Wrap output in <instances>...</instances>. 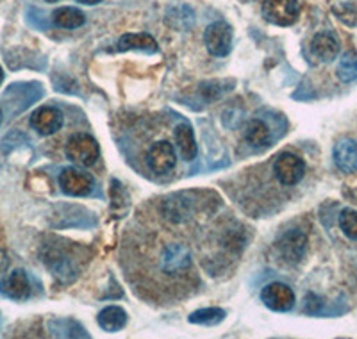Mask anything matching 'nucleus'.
Segmentation results:
<instances>
[{
	"instance_id": "nucleus-14",
	"label": "nucleus",
	"mask_w": 357,
	"mask_h": 339,
	"mask_svg": "<svg viewBox=\"0 0 357 339\" xmlns=\"http://www.w3.org/2000/svg\"><path fill=\"white\" fill-rule=\"evenodd\" d=\"M334 163L337 168L345 174H356L357 172V142L345 137L334 146Z\"/></svg>"
},
{
	"instance_id": "nucleus-2",
	"label": "nucleus",
	"mask_w": 357,
	"mask_h": 339,
	"mask_svg": "<svg viewBox=\"0 0 357 339\" xmlns=\"http://www.w3.org/2000/svg\"><path fill=\"white\" fill-rule=\"evenodd\" d=\"M301 2L298 0H264L263 17L270 24L279 27H289L298 20Z\"/></svg>"
},
{
	"instance_id": "nucleus-13",
	"label": "nucleus",
	"mask_w": 357,
	"mask_h": 339,
	"mask_svg": "<svg viewBox=\"0 0 357 339\" xmlns=\"http://www.w3.org/2000/svg\"><path fill=\"white\" fill-rule=\"evenodd\" d=\"M2 295L11 300H25L31 295V282L24 270H15L0 284Z\"/></svg>"
},
{
	"instance_id": "nucleus-22",
	"label": "nucleus",
	"mask_w": 357,
	"mask_h": 339,
	"mask_svg": "<svg viewBox=\"0 0 357 339\" xmlns=\"http://www.w3.org/2000/svg\"><path fill=\"white\" fill-rule=\"evenodd\" d=\"M333 13L349 27H357V0H340L333 6Z\"/></svg>"
},
{
	"instance_id": "nucleus-18",
	"label": "nucleus",
	"mask_w": 357,
	"mask_h": 339,
	"mask_svg": "<svg viewBox=\"0 0 357 339\" xmlns=\"http://www.w3.org/2000/svg\"><path fill=\"white\" fill-rule=\"evenodd\" d=\"M175 142H177L178 150H181V156H183L184 161H193L197 158V142L193 129L188 123H181L175 129Z\"/></svg>"
},
{
	"instance_id": "nucleus-10",
	"label": "nucleus",
	"mask_w": 357,
	"mask_h": 339,
	"mask_svg": "<svg viewBox=\"0 0 357 339\" xmlns=\"http://www.w3.org/2000/svg\"><path fill=\"white\" fill-rule=\"evenodd\" d=\"M59 186L70 197H86L93 190V179L77 168H65L59 174Z\"/></svg>"
},
{
	"instance_id": "nucleus-20",
	"label": "nucleus",
	"mask_w": 357,
	"mask_h": 339,
	"mask_svg": "<svg viewBox=\"0 0 357 339\" xmlns=\"http://www.w3.org/2000/svg\"><path fill=\"white\" fill-rule=\"evenodd\" d=\"M52 22L61 29H77L84 24L86 17L77 8H59L54 11Z\"/></svg>"
},
{
	"instance_id": "nucleus-23",
	"label": "nucleus",
	"mask_w": 357,
	"mask_h": 339,
	"mask_svg": "<svg viewBox=\"0 0 357 339\" xmlns=\"http://www.w3.org/2000/svg\"><path fill=\"white\" fill-rule=\"evenodd\" d=\"M336 75L341 82H352L357 79V52H349L337 63Z\"/></svg>"
},
{
	"instance_id": "nucleus-19",
	"label": "nucleus",
	"mask_w": 357,
	"mask_h": 339,
	"mask_svg": "<svg viewBox=\"0 0 357 339\" xmlns=\"http://www.w3.org/2000/svg\"><path fill=\"white\" fill-rule=\"evenodd\" d=\"M50 332L54 336H59V338H89L88 332L84 331L82 325H79L75 319L70 318H59V319H52L49 323Z\"/></svg>"
},
{
	"instance_id": "nucleus-15",
	"label": "nucleus",
	"mask_w": 357,
	"mask_h": 339,
	"mask_svg": "<svg viewBox=\"0 0 357 339\" xmlns=\"http://www.w3.org/2000/svg\"><path fill=\"white\" fill-rule=\"evenodd\" d=\"M165 20L177 31H190L195 25V11L188 4H174L168 8Z\"/></svg>"
},
{
	"instance_id": "nucleus-29",
	"label": "nucleus",
	"mask_w": 357,
	"mask_h": 339,
	"mask_svg": "<svg viewBox=\"0 0 357 339\" xmlns=\"http://www.w3.org/2000/svg\"><path fill=\"white\" fill-rule=\"evenodd\" d=\"M47 2H57V0H47Z\"/></svg>"
},
{
	"instance_id": "nucleus-9",
	"label": "nucleus",
	"mask_w": 357,
	"mask_h": 339,
	"mask_svg": "<svg viewBox=\"0 0 357 339\" xmlns=\"http://www.w3.org/2000/svg\"><path fill=\"white\" fill-rule=\"evenodd\" d=\"M146 165L158 175L170 174L177 165V153H175L174 145L168 142L154 143L146 153Z\"/></svg>"
},
{
	"instance_id": "nucleus-1",
	"label": "nucleus",
	"mask_w": 357,
	"mask_h": 339,
	"mask_svg": "<svg viewBox=\"0 0 357 339\" xmlns=\"http://www.w3.org/2000/svg\"><path fill=\"white\" fill-rule=\"evenodd\" d=\"M66 158L79 166H93L98 159V143L89 134H73L66 143Z\"/></svg>"
},
{
	"instance_id": "nucleus-26",
	"label": "nucleus",
	"mask_w": 357,
	"mask_h": 339,
	"mask_svg": "<svg viewBox=\"0 0 357 339\" xmlns=\"http://www.w3.org/2000/svg\"><path fill=\"white\" fill-rule=\"evenodd\" d=\"M8 268V254L0 248V271Z\"/></svg>"
},
{
	"instance_id": "nucleus-3",
	"label": "nucleus",
	"mask_w": 357,
	"mask_h": 339,
	"mask_svg": "<svg viewBox=\"0 0 357 339\" xmlns=\"http://www.w3.org/2000/svg\"><path fill=\"white\" fill-rule=\"evenodd\" d=\"M275 250L284 263H301L302 259H304L305 252H307V236L302 230H288L275 243Z\"/></svg>"
},
{
	"instance_id": "nucleus-17",
	"label": "nucleus",
	"mask_w": 357,
	"mask_h": 339,
	"mask_svg": "<svg viewBox=\"0 0 357 339\" xmlns=\"http://www.w3.org/2000/svg\"><path fill=\"white\" fill-rule=\"evenodd\" d=\"M97 322H98V325H100V327L104 329L106 332H118L126 327L127 312L123 311L122 307L109 306L98 312Z\"/></svg>"
},
{
	"instance_id": "nucleus-21",
	"label": "nucleus",
	"mask_w": 357,
	"mask_h": 339,
	"mask_svg": "<svg viewBox=\"0 0 357 339\" xmlns=\"http://www.w3.org/2000/svg\"><path fill=\"white\" fill-rule=\"evenodd\" d=\"M245 140L254 146H266L270 143V129L263 120H250L245 127Z\"/></svg>"
},
{
	"instance_id": "nucleus-8",
	"label": "nucleus",
	"mask_w": 357,
	"mask_h": 339,
	"mask_svg": "<svg viewBox=\"0 0 357 339\" xmlns=\"http://www.w3.org/2000/svg\"><path fill=\"white\" fill-rule=\"evenodd\" d=\"M261 299H263L264 306L268 309H272L275 312L291 311L293 306H295V293H293L291 287L282 282L268 284L261 291Z\"/></svg>"
},
{
	"instance_id": "nucleus-27",
	"label": "nucleus",
	"mask_w": 357,
	"mask_h": 339,
	"mask_svg": "<svg viewBox=\"0 0 357 339\" xmlns=\"http://www.w3.org/2000/svg\"><path fill=\"white\" fill-rule=\"evenodd\" d=\"M77 2H81V4H86V6H93V4H98V2H102V0H77Z\"/></svg>"
},
{
	"instance_id": "nucleus-30",
	"label": "nucleus",
	"mask_w": 357,
	"mask_h": 339,
	"mask_svg": "<svg viewBox=\"0 0 357 339\" xmlns=\"http://www.w3.org/2000/svg\"><path fill=\"white\" fill-rule=\"evenodd\" d=\"M0 121H2V111H0Z\"/></svg>"
},
{
	"instance_id": "nucleus-24",
	"label": "nucleus",
	"mask_w": 357,
	"mask_h": 339,
	"mask_svg": "<svg viewBox=\"0 0 357 339\" xmlns=\"http://www.w3.org/2000/svg\"><path fill=\"white\" fill-rule=\"evenodd\" d=\"M223 318H225L223 309L209 307V309H199V311L191 312L190 322L197 323V325H216V323L223 322Z\"/></svg>"
},
{
	"instance_id": "nucleus-4",
	"label": "nucleus",
	"mask_w": 357,
	"mask_h": 339,
	"mask_svg": "<svg viewBox=\"0 0 357 339\" xmlns=\"http://www.w3.org/2000/svg\"><path fill=\"white\" fill-rule=\"evenodd\" d=\"M273 174L279 179L280 184L284 186H295L302 181L305 174L304 159L295 156V153H280L273 163Z\"/></svg>"
},
{
	"instance_id": "nucleus-28",
	"label": "nucleus",
	"mask_w": 357,
	"mask_h": 339,
	"mask_svg": "<svg viewBox=\"0 0 357 339\" xmlns=\"http://www.w3.org/2000/svg\"><path fill=\"white\" fill-rule=\"evenodd\" d=\"M2 81H4V70L0 68V84H2Z\"/></svg>"
},
{
	"instance_id": "nucleus-7",
	"label": "nucleus",
	"mask_w": 357,
	"mask_h": 339,
	"mask_svg": "<svg viewBox=\"0 0 357 339\" xmlns=\"http://www.w3.org/2000/svg\"><path fill=\"white\" fill-rule=\"evenodd\" d=\"M191 266V250L184 243H172L161 255V270L167 275L184 273Z\"/></svg>"
},
{
	"instance_id": "nucleus-5",
	"label": "nucleus",
	"mask_w": 357,
	"mask_h": 339,
	"mask_svg": "<svg viewBox=\"0 0 357 339\" xmlns=\"http://www.w3.org/2000/svg\"><path fill=\"white\" fill-rule=\"evenodd\" d=\"M193 197L195 193H190V191L172 195V197L165 198V202L161 204V213L170 222H186L195 213V198Z\"/></svg>"
},
{
	"instance_id": "nucleus-6",
	"label": "nucleus",
	"mask_w": 357,
	"mask_h": 339,
	"mask_svg": "<svg viewBox=\"0 0 357 339\" xmlns=\"http://www.w3.org/2000/svg\"><path fill=\"white\" fill-rule=\"evenodd\" d=\"M204 43H206L209 54L216 57L227 56L232 49V29L225 22H215L206 29L204 33Z\"/></svg>"
},
{
	"instance_id": "nucleus-25",
	"label": "nucleus",
	"mask_w": 357,
	"mask_h": 339,
	"mask_svg": "<svg viewBox=\"0 0 357 339\" xmlns=\"http://www.w3.org/2000/svg\"><path fill=\"white\" fill-rule=\"evenodd\" d=\"M340 227L347 238L357 239V211H354V209L341 211Z\"/></svg>"
},
{
	"instance_id": "nucleus-16",
	"label": "nucleus",
	"mask_w": 357,
	"mask_h": 339,
	"mask_svg": "<svg viewBox=\"0 0 357 339\" xmlns=\"http://www.w3.org/2000/svg\"><path fill=\"white\" fill-rule=\"evenodd\" d=\"M118 50H145V52H158V41L151 34H123L116 43Z\"/></svg>"
},
{
	"instance_id": "nucleus-11",
	"label": "nucleus",
	"mask_w": 357,
	"mask_h": 339,
	"mask_svg": "<svg viewBox=\"0 0 357 339\" xmlns=\"http://www.w3.org/2000/svg\"><path fill=\"white\" fill-rule=\"evenodd\" d=\"M31 127L41 136H50L63 127V113L52 105H43L31 116Z\"/></svg>"
},
{
	"instance_id": "nucleus-12",
	"label": "nucleus",
	"mask_w": 357,
	"mask_h": 339,
	"mask_svg": "<svg viewBox=\"0 0 357 339\" xmlns=\"http://www.w3.org/2000/svg\"><path fill=\"white\" fill-rule=\"evenodd\" d=\"M309 50L318 63H331L340 54V43L333 33L324 31V33L314 34V38L309 43Z\"/></svg>"
}]
</instances>
